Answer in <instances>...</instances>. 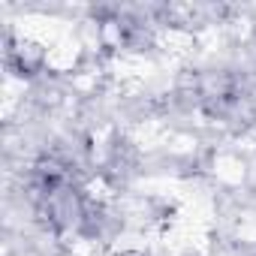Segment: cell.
<instances>
[{"instance_id":"1","label":"cell","mask_w":256,"mask_h":256,"mask_svg":"<svg viewBox=\"0 0 256 256\" xmlns=\"http://www.w3.org/2000/svg\"><path fill=\"white\" fill-rule=\"evenodd\" d=\"M46 52L30 40H6V66L16 76H36L42 70Z\"/></svg>"}]
</instances>
